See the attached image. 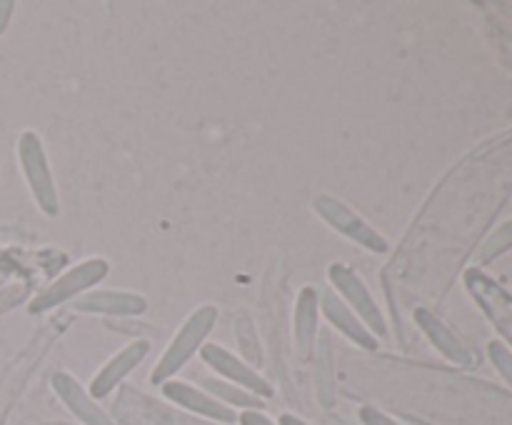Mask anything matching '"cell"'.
Returning <instances> with one entry per match:
<instances>
[{"instance_id": "obj_13", "label": "cell", "mask_w": 512, "mask_h": 425, "mask_svg": "<svg viewBox=\"0 0 512 425\" xmlns=\"http://www.w3.org/2000/svg\"><path fill=\"white\" fill-rule=\"evenodd\" d=\"M415 318H418V323L423 325L425 333L430 335V340H433V343L438 345V348L443 350L448 358L460 360V363H465V360H468V350H465L463 345H460V340L455 338V335L450 333V330L445 328L438 318H433L428 310H418V315H415Z\"/></svg>"}, {"instance_id": "obj_8", "label": "cell", "mask_w": 512, "mask_h": 425, "mask_svg": "<svg viewBox=\"0 0 512 425\" xmlns=\"http://www.w3.org/2000/svg\"><path fill=\"white\" fill-rule=\"evenodd\" d=\"M53 388L58 390V395L65 400V405H68V408L73 410L78 418H83L88 425H113L108 418H105L103 410H100L98 405L88 398V393H85V390L80 388V385L75 383L70 375H65V373L55 375Z\"/></svg>"}, {"instance_id": "obj_4", "label": "cell", "mask_w": 512, "mask_h": 425, "mask_svg": "<svg viewBox=\"0 0 512 425\" xmlns=\"http://www.w3.org/2000/svg\"><path fill=\"white\" fill-rule=\"evenodd\" d=\"M313 208L318 210L320 218L328 220V223L333 225L338 233H343L345 238L355 240V243L365 245V248L375 250V253H385V250H388V243H385L383 235L375 228H370L363 218H358V215H355L348 205L340 203V200L330 198V195H320V198H315Z\"/></svg>"}, {"instance_id": "obj_18", "label": "cell", "mask_w": 512, "mask_h": 425, "mask_svg": "<svg viewBox=\"0 0 512 425\" xmlns=\"http://www.w3.org/2000/svg\"><path fill=\"white\" fill-rule=\"evenodd\" d=\"M13 8H15L13 3H3V0H0V33L8 28L10 18H13Z\"/></svg>"}, {"instance_id": "obj_1", "label": "cell", "mask_w": 512, "mask_h": 425, "mask_svg": "<svg viewBox=\"0 0 512 425\" xmlns=\"http://www.w3.org/2000/svg\"><path fill=\"white\" fill-rule=\"evenodd\" d=\"M18 160L23 168L25 180L33 190L35 203L45 215H58V195H55L53 175H50L48 158H45L43 143L33 130H23L18 138Z\"/></svg>"}, {"instance_id": "obj_16", "label": "cell", "mask_w": 512, "mask_h": 425, "mask_svg": "<svg viewBox=\"0 0 512 425\" xmlns=\"http://www.w3.org/2000/svg\"><path fill=\"white\" fill-rule=\"evenodd\" d=\"M328 340H323V355H320V395L323 403H330V383H328Z\"/></svg>"}, {"instance_id": "obj_3", "label": "cell", "mask_w": 512, "mask_h": 425, "mask_svg": "<svg viewBox=\"0 0 512 425\" xmlns=\"http://www.w3.org/2000/svg\"><path fill=\"white\" fill-rule=\"evenodd\" d=\"M105 273H108V263H105L103 258L83 260L80 265L70 268L68 273L60 275L53 285H48V288L30 303V310H33V313H43V310L53 308V305H60L63 300L80 293V290L90 288V285H95L98 280H103Z\"/></svg>"}, {"instance_id": "obj_6", "label": "cell", "mask_w": 512, "mask_h": 425, "mask_svg": "<svg viewBox=\"0 0 512 425\" xmlns=\"http://www.w3.org/2000/svg\"><path fill=\"white\" fill-rule=\"evenodd\" d=\"M203 360L208 365H213V368L218 370V373H223L225 378L235 380V383L245 385V388L255 390V393H260V395H270V385L265 383V380L260 378L258 373H253V370H250L248 365L240 363V360L235 358L233 353H228V350H225V348H220V345H215V343L205 345V348H203Z\"/></svg>"}, {"instance_id": "obj_15", "label": "cell", "mask_w": 512, "mask_h": 425, "mask_svg": "<svg viewBox=\"0 0 512 425\" xmlns=\"http://www.w3.org/2000/svg\"><path fill=\"white\" fill-rule=\"evenodd\" d=\"M508 243H512V223L508 225V228L500 230V233L495 235V238L490 240L488 245H485V248H483V258H493V255H498L500 250H503Z\"/></svg>"}, {"instance_id": "obj_11", "label": "cell", "mask_w": 512, "mask_h": 425, "mask_svg": "<svg viewBox=\"0 0 512 425\" xmlns=\"http://www.w3.org/2000/svg\"><path fill=\"white\" fill-rule=\"evenodd\" d=\"M165 395H168L170 400H175V403H180V405H185V408L195 410V413L208 415V418L225 420V423L235 420L233 410L225 408V405H220V403H215L213 398H208L205 393H200V390L190 388V385H185V383H168V385H165Z\"/></svg>"}, {"instance_id": "obj_12", "label": "cell", "mask_w": 512, "mask_h": 425, "mask_svg": "<svg viewBox=\"0 0 512 425\" xmlns=\"http://www.w3.org/2000/svg\"><path fill=\"white\" fill-rule=\"evenodd\" d=\"M315 328H318V290L305 288L298 298V308H295V343L303 355H308L310 345H313Z\"/></svg>"}, {"instance_id": "obj_14", "label": "cell", "mask_w": 512, "mask_h": 425, "mask_svg": "<svg viewBox=\"0 0 512 425\" xmlns=\"http://www.w3.org/2000/svg\"><path fill=\"white\" fill-rule=\"evenodd\" d=\"M203 385H205V388H208V390H213L215 395H220V398L230 400V403H235V405H258V400H255L253 395L243 393V390L233 388V385L220 383V380H205Z\"/></svg>"}, {"instance_id": "obj_20", "label": "cell", "mask_w": 512, "mask_h": 425, "mask_svg": "<svg viewBox=\"0 0 512 425\" xmlns=\"http://www.w3.org/2000/svg\"><path fill=\"white\" fill-rule=\"evenodd\" d=\"M280 425H305V423L303 420L293 418V415H283V418H280Z\"/></svg>"}, {"instance_id": "obj_5", "label": "cell", "mask_w": 512, "mask_h": 425, "mask_svg": "<svg viewBox=\"0 0 512 425\" xmlns=\"http://www.w3.org/2000/svg\"><path fill=\"white\" fill-rule=\"evenodd\" d=\"M328 273H330V280H333L335 288H338L340 293L350 300V305L358 310L360 318H363L365 323L375 330V333L385 335V330L388 328H385L383 315H380L378 305H375V300L370 298V293L365 290V285L360 283L358 275H355L348 265H330Z\"/></svg>"}, {"instance_id": "obj_7", "label": "cell", "mask_w": 512, "mask_h": 425, "mask_svg": "<svg viewBox=\"0 0 512 425\" xmlns=\"http://www.w3.org/2000/svg\"><path fill=\"white\" fill-rule=\"evenodd\" d=\"M148 348H150L148 340H135V343H130L128 348L120 350V353L115 355V358L110 360L103 370H100L98 378L93 380V388L90 390H93L95 398H103V395H108L110 388H113L118 380H123L125 375H128L130 370H133L135 365L145 358Z\"/></svg>"}, {"instance_id": "obj_9", "label": "cell", "mask_w": 512, "mask_h": 425, "mask_svg": "<svg viewBox=\"0 0 512 425\" xmlns=\"http://www.w3.org/2000/svg\"><path fill=\"white\" fill-rule=\"evenodd\" d=\"M78 310H93V313H108V315H138L145 310V300L133 293H90L75 303Z\"/></svg>"}, {"instance_id": "obj_17", "label": "cell", "mask_w": 512, "mask_h": 425, "mask_svg": "<svg viewBox=\"0 0 512 425\" xmlns=\"http://www.w3.org/2000/svg\"><path fill=\"white\" fill-rule=\"evenodd\" d=\"M360 415H363V420L368 425H398V423H393L388 415H383L380 410H373V408H363V413Z\"/></svg>"}, {"instance_id": "obj_19", "label": "cell", "mask_w": 512, "mask_h": 425, "mask_svg": "<svg viewBox=\"0 0 512 425\" xmlns=\"http://www.w3.org/2000/svg\"><path fill=\"white\" fill-rule=\"evenodd\" d=\"M243 425H273L270 423L268 418H263V415L260 413H255V410H248V413H243Z\"/></svg>"}, {"instance_id": "obj_10", "label": "cell", "mask_w": 512, "mask_h": 425, "mask_svg": "<svg viewBox=\"0 0 512 425\" xmlns=\"http://www.w3.org/2000/svg\"><path fill=\"white\" fill-rule=\"evenodd\" d=\"M323 310H325V315H328L330 323H333L340 333L348 335L350 340H355V343L363 345V348H370V350L378 345L375 343L373 335L368 333V328H365V325L355 318V313H350V308H345L343 300H340L338 295L325 293L323 295Z\"/></svg>"}, {"instance_id": "obj_2", "label": "cell", "mask_w": 512, "mask_h": 425, "mask_svg": "<svg viewBox=\"0 0 512 425\" xmlns=\"http://www.w3.org/2000/svg\"><path fill=\"white\" fill-rule=\"evenodd\" d=\"M215 318H218V310H215L213 305H205V308L195 310V313L185 320V325L180 328V333L175 335L173 343L168 345L163 360H160V365L155 368L153 383H163L168 375H173L175 370H178L180 365H183L185 360L195 353V348L203 343V338L208 335V330L213 328Z\"/></svg>"}]
</instances>
